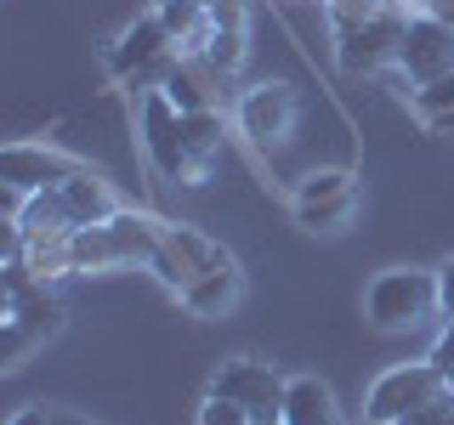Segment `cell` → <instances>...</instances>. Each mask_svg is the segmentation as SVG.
I'll use <instances>...</instances> for the list:
<instances>
[{
  "instance_id": "1",
  "label": "cell",
  "mask_w": 454,
  "mask_h": 425,
  "mask_svg": "<svg viewBox=\"0 0 454 425\" xmlns=\"http://www.w3.org/2000/svg\"><path fill=\"white\" fill-rule=\"evenodd\" d=\"M63 329V301L46 295V283L18 261H6V318H0V363L23 368L28 352L46 346V340Z\"/></svg>"
},
{
  "instance_id": "2",
  "label": "cell",
  "mask_w": 454,
  "mask_h": 425,
  "mask_svg": "<svg viewBox=\"0 0 454 425\" xmlns=\"http://www.w3.org/2000/svg\"><path fill=\"white\" fill-rule=\"evenodd\" d=\"M160 244H165V221L120 210V216L97 227H74L68 233V261H74V273H103V267H125V261H153Z\"/></svg>"
},
{
  "instance_id": "3",
  "label": "cell",
  "mask_w": 454,
  "mask_h": 425,
  "mask_svg": "<svg viewBox=\"0 0 454 425\" xmlns=\"http://www.w3.org/2000/svg\"><path fill=\"white\" fill-rule=\"evenodd\" d=\"M437 312H443L437 306V267L432 273H420V267H387L364 290V318L380 335H409L426 318H437Z\"/></svg>"
},
{
  "instance_id": "4",
  "label": "cell",
  "mask_w": 454,
  "mask_h": 425,
  "mask_svg": "<svg viewBox=\"0 0 454 425\" xmlns=\"http://www.w3.org/2000/svg\"><path fill=\"white\" fill-rule=\"evenodd\" d=\"M403 35H409V6L387 0L375 18L335 23V63L347 68V74H380V68H397Z\"/></svg>"
},
{
  "instance_id": "5",
  "label": "cell",
  "mask_w": 454,
  "mask_h": 425,
  "mask_svg": "<svg viewBox=\"0 0 454 425\" xmlns=\"http://www.w3.org/2000/svg\"><path fill=\"white\" fill-rule=\"evenodd\" d=\"M176 51H182V46L170 40V28H165L160 12H142V18L108 46V68H114L125 85H137V91H160V85L176 74V63H182Z\"/></svg>"
},
{
  "instance_id": "6",
  "label": "cell",
  "mask_w": 454,
  "mask_h": 425,
  "mask_svg": "<svg viewBox=\"0 0 454 425\" xmlns=\"http://www.w3.org/2000/svg\"><path fill=\"white\" fill-rule=\"evenodd\" d=\"M443 391H449V380L432 368V358H426V363H397V368H387V375L369 386L364 420H375V425H403L415 408L437 403Z\"/></svg>"
},
{
  "instance_id": "7",
  "label": "cell",
  "mask_w": 454,
  "mask_h": 425,
  "mask_svg": "<svg viewBox=\"0 0 454 425\" xmlns=\"http://www.w3.org/2000/svg\"><path fill=\"white\" fill-rule=\"evenodd\" d=\"M210 391L239 403L250 414V425H284V391H290V380H278V368H267L255 358H227L216 368V380H210Z\"/></svg>"
},
{
  "instance_id": "8",
  "label": "cell",
  "mask_w": 454,
  "mask_h": 425,
  "mask_svg": "<svg viewBox=\"0 0 454 425\" xmlns=\"http://www.w3.org/2000/svg\"><path fill=\"white\" fill-rule=\"evenodd\" d=\"M397 74L409 85H432V80L454 74V23L437 18V12H415L403 51H397Z\"/></svg>"
},
{
  "instance_id": "9",
  "label": "cell",
  "mask_w": 454,
  "mask_h": 425,
  "mask_svg": "<svg viewBox=\"0 0 454 425\" xmlns=\"http://www.w3.org/2000/svg\"><path fill=\"white\" fill-rule=\"evenodd\" d=\"M142 142H148V159H153L160 176L199 188V176H193V165H188V148H182V108L170 103L165 91L142 97Z\"/></svg>"
},
{
  "instance_id": "10",
  "label": "cell",
  "mask_w": 454,
  "mask_h": 425,
  "mask_svg": "<svg viewBox=\"0 0 454 425\" xmlns=\"http://www.w3.org/2000/svg\"><path fill=\"white\" fill-rule=\"evenodd\" d=\"M290 210H295V221L312 227V233H330V227H340L352 216V170H307L301 182L290 188Z\"/></svg>"
},
{
  "instance_id": "11",
  "label": "cell",
  "mask_w": 454,
  "mask_h": 425,
  "mask_svg": "<svg viewBox=\"0 0 454 425\" xmlns=\"http://www.w3.org/2000/svg\"><path fill=\"white\" fill-rule=\"evenodd\" d=\"M80 159L63 148H46V142H12L0 153V188H18V193H46L63 188L68 176H80Z\"/></svg>"
},
{
  "instance_id": "12",
  "label": "cell",
  "mask_w": 454,
  "mask_h": 425,
  "mask_svg": "<svg viewBox=\"0 0 454 425\" xmlns=\"http://www.w3.org/2000/svg\"><path fill=\"white\" fill-rule=\"evenodd\" d=\"M295 120H301V97L284 80L255 85V91H245V103H239V131H245V142H255V148L284 142L295 131Z\"/></svg>"
},
{
  "instance_id": "13",
  "label": "cell",
  "mask_w": 454,
  "mask_h": 425,
  "mask_svg": "<svg viewBox=\"0 0 454 425\" xmlns=\"http://www.w3.org/2000/svg\"><path fill=\"white\" fill-rule=\"evenodd\" d=\"M233 255H227L222 244H210L205 233H193V227H165V244H160V255H153V273H160L170 290H188L193 278H205V273H216V267H227Z\"/></svg>"
},
{
  "instance_id": "14",
  "label": "cell",
  "mask_w": 454,
  "mask_h": 425,
  "mask_svg": "<svg viewBox=\"0 0 454 425\" xmlns=\"http://www.w3.org/2000/svg\"><path fill=\"white\" fill-rule=\"evenodd\" d=\"M63 210H68V221L74 227H97V221H108V216H120V193L108 188V176H97V170H80V176H68L63 188Z\"/></svg>"
},
{
  "instance_id": "15",
  "label": "cell",
  "mask_w": 454,
  "mask_h": 425,
  "mask_svg": "<svg viewBox=\"0 0 454 425\" xmlns=\"http://www.w3.org/2000/svg\"><path fill=\"white\" fill-rule=\"evenodd\" d=\"M239 301H245V273H239V261H227V267L193 278L188 290H182V306H188L193 318H227Z\"/></svg>"
},
{
  "instance_id": "16",
  "label": "cell",
  "mask_w": 454,
  "mask_h": 425,
  "mask_svg": "<svg viewBox=\"0 0 454 425\" xmlns=\"http://www.w3.org/2000/svg\"><path fill=\"white\" fill-rule=\"evenodd\" d=\"M284 425H347V414L318 375H295L284 391Z\"/></svg>"
},
{
  "instance_id": "17",
  "label": "cell",
  "mask_w": 454,
  "mask_h": 425,
  "mask_svg": "<svg viewBox=\"0 0 454 425\" xmlns=\"http://www.w3.org/2000/svg\"><path fill=\"white\" fill-rule=\"evenodd\" d=\"M222 136H227V125H222V113H216V108L182 113V148H188V165H193V176H199V182H205L210 153L222 148Z\"/></svg>"
},
{
  "instance_id": "18",
  "label": "cell",
  "mask_w": 454,
  "mask_h": 425,
  "mask_svg": "<svg viewBox=\"0 0 454 425\" xmlns=\"http://www.w3.org/2000/svg\"><path fill=\"white\" fill-rule=\"evenodd\" d=\"M160 91H165V97H170V103H176L182 113H199V108H216V103H210V91H205V80H199L193 68H182V63H176V74H170V80L160 85Z\"/></svg>"
},
{
  "instance_id": "19",
  "label": "cell",
  "mask_w": 454,
  "mask_h": 425,
  "mask_svg": "<svg viewBox=\"0 0 454 425\" xmlns=\"http://www.w3.org/2000/svg\"><path fill=\"white\" fill-rule=\"evenodd\" d=\"M415 108H420V120H437V113H454V74L432 80V85H415Z\"/></svg>"
},
{
  "instance_id": "20",
  "label": "cell",
  "mask_w": 454,
  "mask_h": 425,
  "mask_svg": "<svg viewBox=\"0 0 454 425\" xmlns=\"http://www.w3.org/2000/svg\"><path fill=\"white\" fill-rule=\"evenodd\" d=\"M199 425H250V414H245L239 403H227V397L210 391V397H205V408H199Z\"/></svg>"
},
{
  "instance_id": "21",
  "label": "cell",
  "mask_w": 454,
  "mask_h": 425,
  "mask_svg": "<svg viewBox=\"0 0 454 425\" xmlns=\"http://www.w3.org/2000/svg\"><path fill=\"white\" fill-rule=\"evenodd\" d=\"M426 358H432V368L449 380V391H454V323H449V329L432 340V352H426Z\"/></svg>"
},
{
  "instance_id": "22",
  "label": "cell",
  "mask_w": 454,
  "mask_h": 425,
  "mask_svg": "<svg viewBox=\"0 0 454 425\" xmlns=\"http://www.w3.org/2000/svg\"><path fill=\"white\" fill-rule=\"evenodd\" d=\"M403 425H454V391H443L437 403H426V408H415Z\"/></svg>"
},
{
  "instance_id": "23",
  "label": "cell",
  "mask_w": 454,
  "mask_h": 425,
  "mask_svg": "<svg viewBox=\"0 0 454 425\" xmlns=\"http://www.w3.org/2000/svg\"><path fill=\"white\" fill-rule=\"evenodd\" d=\"M437 306H443V318L454 323V255L437 267Z\"/></svg>"
},
{
  "instance_id": "24",
  "label": "cell",
  "mask_w": 454,
  "mask_h": 425,
  "mask_svg": "<svg viewBox=\"0 0 454 425\" xmlns=\"http://www.w3.org/2000/svg\"><path fill=\"white\" fill-rule=\"evenodd\" d=\"M57 420H63V408H46V403H35V408H23V414L12 420V425H57Z\"/></svg>"
},
{
  "instance_id": "25",
  "label": "cell",
  "mask_w": 454,
  "mask_h": 425,
  "mask_svg": "<svg viewBox=\"0 0 454 425\" xmlns=\"http://www.w3.org/2000/svg\"><path fill=\"white\" fill-rule=\"evenodd\" d=\"M397 6H415V12H432L437 0H397Z\"/></svg>"
},
{
  "instance_id": "26",
  "label": "cell",
  "mask_w": 454,
  "mask_h": 425,
  "mask_svg": "<svg viewBox=\"0 0 454 425\" xmlns=\"http://www.w3.org/2000/svg\"><path fill=\"white\" fill-rule=\"evenodd\" d=\"M57 425H91V420H80V414H63V420H57Z\"/></svg>"
},
{
  "instance_id": "27",
  "label": "cell",
  "mask_w": 454,
  "mask_h": 425,
  "mask_svg": "<svg viewBox=\"0 0 454 425\" xmlns=\"http://www.w3.org/2000/svg\"><path fill=\"white\" fill-rule=\"evenodd\" d=\"M364 425H375V420H364Z\"/></svg>"
}]
</instances>
